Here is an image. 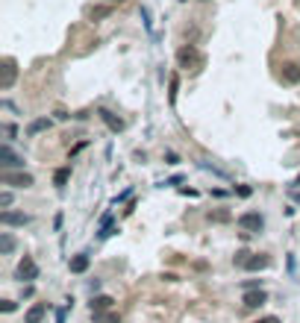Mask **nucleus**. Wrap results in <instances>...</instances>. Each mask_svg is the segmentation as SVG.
I'll list each match as a JSON object with an SVG mask.
<instances>
[{"mask_svg": "<svg viewBox=\"0 0 300 323\" xmlns=\"http://www.w3.org/2000/svg\"><path fill=\"white\" fill-rule=\"evenodd\" d=\"M0 164H3V170H12V167H24V159L18 153H12L9 144H3L0 147Z\"/></svg>", "mask_w": 300, "mask_h": 323, "instance_id": "4", "label": "nucleus"}, {"mask_svg": "<svg viewBox=\"0 0 300 323\" xmlns=\"http://www.w3.org/2000/svg\"><path fill=\"white\" fill-rule=\"evenodd\" d=\"M283 80L292 82V85H298L300 82V65H292V62L283 65Z\"/></svg>", "mask_w": 300, "mask_h": 323, "instance_id": "14", "label": "nucleus"}, {"mask_svg": "<svg viewBox=\"0 0 300 323\" xmlns=\"http://www.w3.org/2000/svg\"><path fill=\"white\" fill-rule=\"evenodd\" d=\"M177 85H180V82H177V77H171V100L177 97Z\"/></svg>", "mask_w": 300, "mask_h": 323, "instance_id": "26", "label": "nucleus"}, {"mask_svg": "<svg viewBox=\"0 0 300 323\" xmlns=\"http://www.w3.org/2000/svg\"><path fill=\"white\" fill-rule=\"evenodd\" d=\"M109 15H112V3H106V6H92V9H89V18H92V21L109 18Z\"/></svg>", "mask_w": 300, "mask_h": 323, "instance_id": "16", "label": "nucleus"}, {"mask_svg": "<svg viewBox=\"0 0 300 323\" xmlns=\"http://www.w3.org/2000/svg\"><path fill=\"white\" fill-rule=\"evenodd\" d=\"M12 250H15V235L12 232H0V253L9 256Z\"/></svg>", "mask_w": 300, "mask_h": 323, "instance_id": "15", "label": "nucleus"}, {"mask_svg": "<svg viewBox=\"0 0 300 323\" xmlns=\"http://www.w3.org/2000/svg\"><path fill=\"white\" fill-rule=\"evenodd\" d=\"M235 194H238V197H250L253 188H250V185H235Z\"/></svg>", "mask_w": 300, "mask_h": 323, "instance_id": "24", "label": "nucleus"}, {"mask_svg": "<svg viewBox=\"0 0 300 323\" xmlns=\"http://www.w3.org/2000/svg\"><path fill=\"white\" fill-rule=\"evenodd\" d=\"M177 62L183 65V68H189V65H198L200 56H198V50L189 44V47H180V53H177Z\"/></svg>", "mask_w": 300, "mask_h": 323, "instance_id": "9", "label": "nucleus"}, {"mask_svg": "<svg viewBox=\"0 0 300 323\" xmlns=\"http://www.w3.org/2000/svg\"><path fill=\"white\" fill-rule=\"evenodd\" d=\"M15 77H18V68H15V59H3V77H0V88H12L15 85Z\"/></svg>", "mask_w": 300, "mask_h": 323, "instance_id": "6", "label": "nucleus"}, {"mask_svg": "<svg viewBox=\"0 0 300 323\" xmlns=\"http://www.w3.org/2000/svg\"><path fill=\"white\" fill-rule=\"evenodd\" d=\"M183 3H186V0H183Z\"/></svg>", "mask_w": 300, "mask_h": 323, "instance_id": "30", "label": "nucleus"}, {"mask_svg": "<svg viewBox=\"0 0 300 323\" xmlns=\"http://www.w3.org/2000/svg\"><path fill=\"white\" fill-rule=\"evenodd\" d=\"M15 309H18V303H15V300H3V303H0V312H6V315H12Z\"/></svg>", "mask_w": 300, "mask_h": 323, "instance_id": "21", "label": "nucleus"}, {"mask_svg": "<svg viewBox=\"0 0 300 323\" xmlns=\"http://www.w3.org/2000/svg\"><path fill=\"white\" fill-rule=\"evenodd\" d=\"M15 276H18L21 282H33V279H38V264L33 261V256H24L21 261H18Z\"/></svg>", "mask_w": 300, "mask_h": 323, "instance_id": "2", "label": "nucleus"}, {"mask_svg": "<svg viewBox=\"0 0 300 323\" xmlns=\"http://www.w3.org/2000/svg\"><path fill=\"white\" fill-rule=\"evenodd\" d=\"M15 132H18V129H15V124H3V135H6L9 141L15 138Z\"/></svg>", "mask_w": 300, "mask_h": 323, "instance_id": "23", "label": "nucleus"}, {"mask_svg": "<svg viewBox=\"0 0 300 323\" xmlns=\"http://www.w3.org/2000/svg\"><path fill=\"white\" fill-rule=\"evenodd\" d=\"M9 203H12V194H9V191H3V194H0V206H3V209H6V206H9Z\"/></svg>", "mask_w": 300, "mask_h": 323, "instance_id": "25", "label": "nucleus"}, {"mask_svg": "<svg viewBox=\"0 0 300 323\" xmlns=\"http://www.w3.org/2000/svg\"><path fill=\"white\" fill-rule=\"evenodd\" d=\"M44 315H47V306H44V303H35V306L27 309L24 323H41V321H44Z\"/></svg>", "mask_w": 300, "mask_h": 323, "instance_id": "10", "label": "nucleus"}, {"mask_svg": "<svg viewBox=\"0 0 300 323\" xmlns=\"http://www.w3.org/2000/svg\"><path fill=\"white\" fill-rule=\"evenodd\" d=\"M3 185H12V188H30L33 185V176L30 173H15V170H3Z\"/></svg>", "mask_w": 300, "mask_h": 323, "instance_id": "3", "label": "nucleus"}, {"mask_svg": "<svg viewBox=\"0 0 300 323\" xmlns=\"http://www.w3.org/2000/svg\"><path fill=\"white\" fill-rule=\"evenodd\" d=\"M295 185H300V176H298V182H295Z\"/></svg>", "mask_w": 300, "mask_h": 323, "instance_id": "29", "label": "nucleus"}, {"mask_svg": "<svg viewBox=\"0 0 300 323\" xmlns=\"http://www.w3.org/2000/svg\"><path fill=\"white\" fill-rule=\"evenodd\" d=\"M89 264H92V258L86 256V253H77V256L68 261V267H71V273H86L89 270Z\"/></svg>", "mask_w": 300, "mask_h": 323, "instance_id": "13", "label": "nucleus"}, {"mask_svg": "<svg viewBox=\"0 0 300 323\" xmlns=\"http://www.w3.org/2000/svg\"><path fill=\"white\" fill-rule=\"evenodd\" d=\"M68 179H71V167H59V170L53 173V185H56V188H65Z\"/></svg>", "mask_w": 300, "mask_h": 323, "instance_id": "18", "label": "nucleus"}, {"mask_svg": "<svg viewBox=\"0 0 300 323\" xmlns=\"http://www.w3.org/2000/svg\"><path fill=\"white\" fill-rule=\"evenodd\" d=\"M98 115H100V121H103V124H106V127L112 129V132H121V129H124V121H121V118H118V115H112V112H109V109H100Z\"/></svg>", "mask_w": 300, "mask_h": 323, "instance_id": "11", "label": "nucleus"}, {"mask_svg": "<svg viewBox=\"0 0 300 323\" xmlns=\"http://www.w3.org/2000/svg\"><path fill=\"white\" fill-rule=\"evenodd\" d=\"M112 303H115V300H112L109 294H98V297L92 300V315H103V312H109Z\"/></svg>", "mask_w": 300, "mask_h": 323, "instance_id": "12", "label": "nucleus"}, {"mask_svg": "<svg viewBox=\"0 0 300 323\" xmlns=\"http://www.w3.org/2000/svg\"><path fill=\"white\" fill-rule=\"evenodd\" d=\"M256 323H280V318H274V315H268V318H262V321H256Z\"/></svg>", "mask_w": 300, "mask_h": 323, "instance_id": "27", "label": "nucleus"}, {"mask_svg": "<svg viewBox=\"0 0 300 323\" xmlns=\"http://www.w3.org/2000/svg\"><path fill=\"white\" fill-rule=\"evenodd\" d=\"M265 303H268V294L262 288L247 291V294H244V306H247V309H259V306H265Z\"/></svg>", "mask_w": 300, "mask_h": 323, "instance_id": "8", "label": "nucleus"}, {"mask_svg": "<svg viewBox=\"0 0 300 323\" xmlns=\"http://www.w3.org/2000/svg\"><path fill=\"white\" fill-rule=\"evenodd\" d=\"M271 267V256L268 253H253L244 261V270H268Z\"/></svg>", "mask_w": 300, "mask_h": 323, "instance_id": "7", "label": "nucleus"}, {"mask_svg": "<svg viewBox=\"0 0 300 323\" xmlns=\"http://www.w3.org/2000/svg\"><path fill=\"white\" fill-rule=\"evenodd\" d=\"M238 226L253 235V232H262V229H265V218H262L259 212H244V215L238 218Z\"/></svg>", "mask_w": 300, "mask_h": 323, "instance_id": "1", "label": "nucleus"}, {"mask_svg": "<svg viewBox=\"0 0 300 323\" xmlns=\"http://www.w3.org/2000/svg\"><path fill=\"white\" fill-rule=\"evenodd\" d=\"M95 323H121V315L118 312H103V315H95Z\"/></svg>", "mask_w": 300, "mask_h": 323, "instance_id": "19", "label": "nucleus"}, {"mask_svg": "<svg viewBox=\"0 0 300 323\" xmlns=\"http://www.w3.org/2000/svg\"><path fill=\"white\" fill-rule=\"evenodd\" d=\"M209 221H218V224H224V221H230V215H227V212H209Z\"/></svg>", "mask_w": 300, "mask_h": 323, "instance_id": "22", "label": "nucleus"}, {"mask_svg": "<svg viewBox=\"0 0 300 323\" xmlns=\"http://www.w3.org/2000/svg\"><path fill=\"white\" fill-rule=\"evenodd\" d=\"M253 256V253H250V250H238V253H235L233 256V261L235 264H238V267H244V261H247V258Z\"/></svg>", "mask_w": 300, "mask_h": 323, "instance_id": "20", "label": "nucleus"}, {"mask_svg": "<svg viewBox=\"0 0 300 323\" xmlns=\"http://www.w3.org/2000/svg\"><path fill=\"white\" fill-rule=\"evenodd\" d=\"M0 224H3V226H27V224H30V215L3 209V212H0Z\"/></svg>", "mask_w": 300, "mask_h": 323, "instance_id": "5", "label": "nucleus"}, {"mask_svg": "<svg viewBox=\"0 0 300 323\" xmlns=\"http://www.w3.org/2000/svg\"><path fill=\"white\" fill-rule=\"evenodd\" d=\"M109 3H112V6H115V3H124V0H109Z\"/></svg>", "mask_w": 300, "mask_h": 323, "instance_id": "28", "label": "nucleus"}, {"mask_svg": "<svg viewBox=\"0 0 300 323\" xmlns=\"http://www.w3.org/2000/svg\"><path fill=\"white\" fill-rule=\"evenodd\" d=\"M44 129H50V118H35L33 124L27 127V135H38V132H44Z\"/></svg>", "mask_w": 300, "mask_h": 323, "instance_id": "17", "label": "nucleus"}]
</instances>
